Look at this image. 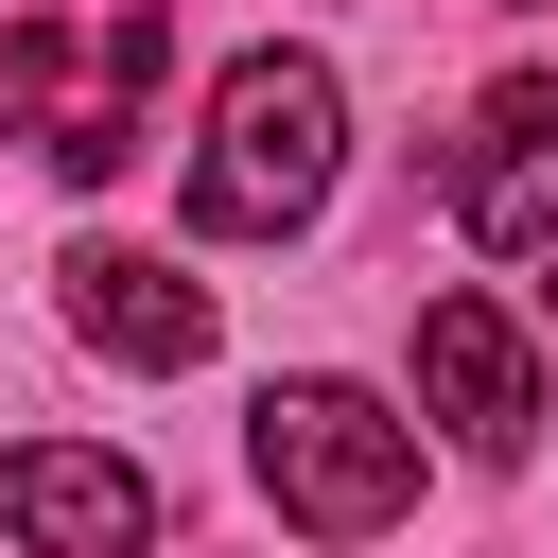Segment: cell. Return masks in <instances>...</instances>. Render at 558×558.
<instances>
[{"instance_id": "obj_6", "label": "cell", "mask_w": 558, "mask_h": 558, "mask_svg": "<svg viewBox=\"0 0 558 558\" xmlns=\"http://www.w3.org/2000/svg\"><path fill=\"white\" fill-rule=\"evenodd\" d=\"M0 541L17 558H140L157 541V471L87 453V436H17L0 453Z\"/></svg>"}, {"instance_id": "obj_5", "label": "cell", "mask_w": 558, "mask_h": 558, "mask_svg": "<svg viewBox=\"0 0 558 558\" xmlns=\"http://www.w3.org/2000/svg\"><path fill=\"white\" fill-rule=\"evenodd\" d=\"M418 418H436L453 453H488V471L541 436V349H523L506 296H436V314H418Z\"/></svg>"}, {"instance_id": "obj_1", "label": "cell", "mask_w": 558, "mask_h": 558, "mask_svg": "<svg viewBox=\"0 0 558 558\" xmlns=\"http://www.w3.org/2000/svg\"><path fill=\"white\" fill-rule=\"evenodd\" d=\"M331 174H349V87H331V52H296V35L227 52L209 140H192V227H209V244H296V227L331 209Z\"/></svg>"}, {"instance_id": "obj_7", "label": "cell", "mask_w": 558, "mask_h": 558, "mask_svg": "<svg viewBox=\"0 0 558 558\" xmlns=\"http://www.w3.org/2000/svg\"><path fill=\"white\" fill-rule=\"evenodd\" d=\"M52 296H70V331L105 349V366H209V279L192 262H157V244H70L52 262Z\"/></svg>"}, {"instance_id": "obj_3", "label": "cell", "mask_w": 558, "mask_h": 558, "mask_svg": "<svg viewBox=\"0 0 558 558\" xmlns=\"http://www.w3.org/2000/svg\"><path fill=\"white\" fill-rule=\"evenodd\" d=\"M244 471H262V506H279L296 541H384V523L418 506V418H384L366 384L296 366V384L244 401Z\"/></svg>"}, {"instance_id": "obj_4", "label": "cell", "mask_w": 558, "mask_h": 558, "mask_svg": "<svg viewBox=\"0 0 558 558\" xmlns=\"http://www.w3.org/2000/svg\"><path fill=\"white\" fill-rule=\"evenodd\" d=\"M453 227L488 262H558V70H506L453 140Z\"/></svg>"}, {"instance_id": "obj_2", "label": "cell", "mask_w": 558, "mask_h": 558, "mask_svg": "<svg viewBox=\"0 0 558 558\" xmlns=\"http://www.w3.org/2000/svg\"><path fill=\"white\" fill-rule=\"evenodd\" d=\"M157 70H174V17H157V0H35V17H0V105H17V140H35L70 192H105V174L140 157Z\"/></svg>"}]
</instances>
